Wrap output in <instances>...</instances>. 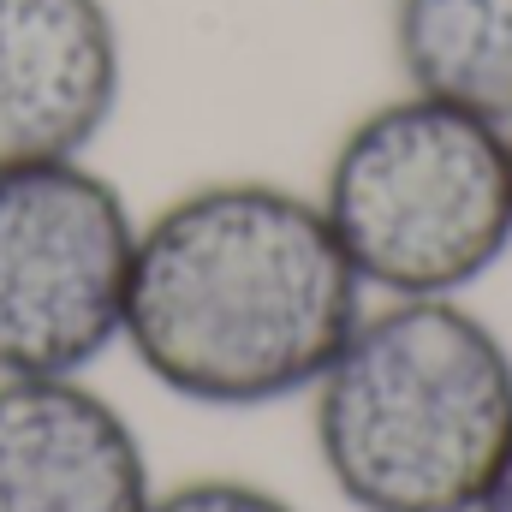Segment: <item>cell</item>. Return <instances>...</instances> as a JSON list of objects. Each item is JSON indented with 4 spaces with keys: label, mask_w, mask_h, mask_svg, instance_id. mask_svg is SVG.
Masks as SVG:
<instances>
[{
    "label": "cell",
    "mask_w": 512,
    "mask_h": 512,
    "mask_svg": "<svg viewBox=\"0 0 512 512\" xmlns=\"http://www.w3.org/2000/svg\"><path fill=\"white\" fill-rule=\"evenodd\" d=\"M143 435L84 376H0V512H149Z\"/></svg>",
    "instance_id": "6"
},
{
    "label": "cell",
    "mask_w": 512,
    "mask_h": 512,
    "mask_svg": "<svg viewBox=\"0 0 512 512\" xmlns=\"http://www.w3.org/2000/svg\"><path fill=\"white\" fill-rule=\"evenodd\" d=\"M370 310L316 197L274 179H203L137 221L126 346L185 405L304 399Z\"/></svg>",
    "instance_id": "1"
},
{
    "label": "cell",
    "mask_w": 512,
    "mask_h": 512,
    "mask_svg": "<svg viewBox=\"0 0 512 512\" xmlns=\"http://www.w3.org/2000/svg\"><path fill=\"white\" fill-rule=\"evenodd\" d=\"M477 512H512V453H507V465L495 471V483H489V495L477 501Z\"/></svg>",
    "instance_id": "9"
},
{
    "label": "cell",
    "mask_w": 512,
    "mask_h": 512,
    "mask_svg": "<svg viewBox=\"0 0 512 512\" xmlns=\"http://www.w3.org/2000/svg\"><path fill=\"white\" fill-rule=\"evenodd\" d=\"M149 512H298L286 495L245 483V477H191L173 489H155Z\"/></svg>",
    "instance_id": "8"
},
{
    "label": "cell",
    "mask_w": 512,
    "mask_h": 512,
    "mask_svg": "<svg viewBox=\"0 0 512 512\" xmlns=\"http://www.w3.org/2000/svg\"><path fill=\"white\" fill-rule=\"evenodd\" d=\"M316 203L376 298H465L512 251L507 126L399 90L340 131Z\"/></svg>",
    "instance_id": "3"
},
{
    "label": "cell",
    "mask_w": 512,
    "mask_h": 512,
    "mask_svg": "<svg viewBox=\"0 0 512 512\" xmlns=\"http://www.w3.org/2000/svg\"><path fill=\"white\" fill-rule=\"evenodd\" d=\"M137 215L78 161L0 173V376H90L126 334Z\"/></svg>",
    "instance_id": "4"
},
{
    "label": "cell",
    "mask_w": 512,
    "mask_h": 512,
    "mask_svg": "<svg viewBox=\"0 0 512 512\" xmlns=\"http://www.w3.org/2000/svg\"><path fill=\"white\" fill-rule=\"evenodd\" d=\"M304 399L352 512H477L512 453V346L465 298H382Z\"/></svg>",
    "instance_id": "2"
},
{
    "label": "cell",
    "mask_w": 512,
    "mask_h": 512,
    "mask_svg": "<svg viewBox=\"0 0 512 512\" xmlns=\"http://www.w3.org/2000/svg\"><path fill=\"white\" fill-rule=\"evenodd\" d=\"M126 96V36L108 0H0V173L78 161Z\"/></svg>",
    "instance_id": "5"
},
{
    "label": "cell",
    "mask_w": 512,
    "mask_h": 512,
    "mask_svg": "<svg viewBox=\"0 0 512 512\" xmlns=\"http://www.w3.org/2000/svg\"><path fill=\"white\" fill-rule=\"evenodd\" d=\"M387 30L405 90L512 126V0H393Z\"/></svg>",
    "instance_id": "7"
},
{
    "label": "cell",
    "mask_w": 512,
    "mask_h": 512,
    "mask_svg": "<svg viewBox=\"0 0 512 512\" xmlns=\"http://www.w3.org/2000/svg\"><path fill=\"white\" fill-rule=\"evenodd\" d=\"M507 155H512V126H507Z\"/></svg>",
    "instance_id": "10"
}]
</instances>
